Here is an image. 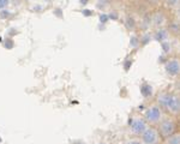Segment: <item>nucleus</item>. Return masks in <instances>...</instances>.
<instances>
[{
  "instance_id": "obj_14",
  "label": "nucleus",
  "mask_w": 180,
  "mask_h": 144,
  "mask_svg": "<svg viewBox=\"0 0 180 144\" xmlns=\"http://www.w3.org/2000/svg\"><path fill=\"white\" fill-rule=\"evenodd\" d=\"M5 47H6L7 49L13 48V41H12L11 39H6V41H5Z\"/></svg>"
},
{
  "instance_id": "obj_7",
  "label": "nucleus",
  "mask_w": 180,
  "mask_h": 144,
  "mask_svg": "<svg viewBox=\"0 0 180 144\" xmlns=\"http://www.w3.org/2000/svg\"><path fill=\"white\" fill-rule=\"evenodd\" d=\"M141 94H142L143 97H149V96H151V95H153V88H151V85L148 84V83L142 84V87H141Z\"/></svg>"
},
{
  "instance_id": "obj_1",
  "label": "nucleus",
  "mask_w": 180,
  "mask_h": 144,
  "mask_svg": "<svg viewBox=\"0 0 180 144\" xmlns=\"http://www.w3.org/2000/svg\"><path fill=\"white\" fill-rule=\"evenodd\" d=\"M158 130H160V133H161L162 137L168 138L175 132V124L170 119H165L160 124V129Z\"/></svg>"
},
{
  "instance_id": "obj_3",
  "label": "nucleus",
  "mask_w": 180,
  "mask_h": 144,
  "mask_svg": "<svg viewBox=\"0 0 180 144\" xmlns=\"http://www.w3.org/2000/svg\"><path fill=\"white\" fill-rule=\"evenodd\" d=\"M145 118L149 122H158L161 119V109L158 107H151L145 112Z\"/></svg>"
},
{
  "instance_id": "obj_11",
  "label": "nucleus",
  "mask_w": 180,
  "mask_h": 144,
  "mask_svg": "<svg viewBox=\"0 0 180 144\" xmlns=\"http://www.w3.org/2000/svg\"><path fill=\"white\" fill-rule=\"evenodd\" d=\"M162 22H163V16H162L161 13H156V14L154 16V24L158 25V24H161Z\"/></svg>"
},
{
  "instance_id": "obj_18",
  "label": "nucleus",
  "mask_w": 180,
  "mask_h": 144,
  "mask_svg": "<svg viewBox=\"0 0 180 144\" xmlns=\"http://www.w3.org/2000/svg\"><path fill=\"white\" fill-rule=\"evenodd\" d=\"M132 65V60H126L124 64V70L125 71H129L130 70V67Z\"/></svg>"
},
{
  "instance_id": "obj_5",
  "label": "nucleus",
  "mask_w": 180,
  "mask_h": 144,
  "mask_svg": "<svg viewBox=\"0 0 180 144\" xmlns=\"http://www.w3.org/2000/svg\"><path fill=\"white\" fill-rule=\"evenodd\" d=\"M166 71L170 76H177L179 73V63L177 60H170L166 64Z\"/></svg>"
},
{
  "instance_id": "obj_2",
  "label": "nucleus",
  "mask_w": 180,
  "mask_h": 144,
  "mask_svg": "<svg viewBox=\"0 0 180 144\" xmlns=\"http://www.w3.org/2000/svg\"><path fill=\"white\" fill-rule=\"evenodd\" d=\"M142 139L144 144H155L158 142V132L155 129L149 127L145 129L144 132L142 133Z\"/></svg>"
},
{
  "instance_id": "obj_15",
  "label": "nucleus",
  "mask_w": 180,
  "mask_h": 144,
  "mask_svg": "<svg viewBox=\"0 0 180 144\" xmlns=\"http://www.w3.org/2000/svg\"><path fill=\"white\" fill-rule=\"evenodd\" d=\"M100 22L102 24H106V23L108 22V14H104V13L100 14Z\"/></svg>"
},
{
  "instance_id": "obj_4",
  "label": "nucleus",
  "mask_w": 180,
  "mask_h": 144,
  "mask_svg": "<svg viewBox=\"0 0 180 144\" xmlns=\"http://www.w3.org/2000/svg\"><path fill=\"white\" fill-rule=\"evenodd\" d=\"M131 127H132V132L135 134H142L146 129V124L143 119H137L131 124Z\"/></svg>"
},
{
  "instance_id": "obj_20",
  "label": "nucleus",
  "mask_w": 180,
  "mask_h": 144,
  "mask_svg": "<svg viewBox=\"0 0 180 144\" xmlns=\"http://www.w3.org/2000/svg\"><path fill=\"white\" fill-rule=\"evenodd\" d=\"M149 41H150V36H149V35H145V36L143 37V40L141 41V43H142V44H146L148 42H149Z\"/></svg>"
},
{
  "instance_id": "obj_10",
  "label": "nucleus",
  "mask_w": 180,
  "mask_h": 144,
  "mask_svg": "<svg viewBox=\"0 0 180 144\" xmlns=\"http://www.w3.org/2000/svg\"><path fill=\"white\" fill-rule=\"evenodd\" d=\"M167 36H168V34H167L166 30H158V33H156V35H155V39L158 41H160V42H162L165 39H167Z\"/></svg>"
},
{
  "instance_id": "obj_23",
  "label": "nucleus",
  "mask_w": 180,
  "mask_h": 144,
  "mask_svg": "<svg viewBox=\"0 0 180 144\" xmlns=\"http://www.w3.org/2000/svg\"><path fill=\"white\" fill-rule=\"evenodd\" d=\"M54 13H56L58 17H61V13H63V12H61L60 9H56V10H54Z\"/></svg>"
},
{
  "instance_id": "obj_13",
  "label": "nucleus",
  "mask_w": 180,
  "mask_h": 144,
  "mask_svg": "<svg viewBox=\"0 0 180 144\" xmlns=\"http://www.w3.org/2000/svg\"><path fill=\"white\" fill-rule=\"evenodd\" d=\"M130 43L132 47H137L138 43H139V39L137 37V36H131V39H130Z\"/></svg>"
},
{
  "instance_id": "obj_16",
  "label": "nucleus",
  "mask_w": 180,
  "mask_h": 144,
  "mask_svg": "<svg viewBox=\"0 0 180 144\" xmlns=\"http://www.w3.org/2000/svg\"><path fill=\"white\" fill-rule=\"evenodd\" d=\"M161 47H162V49H163V52H165V53L169 52V48H170L169 43H167V42H162V43H161Z\"/></svg>"
},
{
  "instance_id": "obj_6",
  "label": "nucleus",
  "mask_w": 180,
  "mask_h": 144,
  "mask_svg": "<svg viewBox=\"0 0 180 144\" xmlns=\"http://www.w3.org/2000/svg\"><path fill=\"white\" fill-rule=\"evenodd\" d=\"M172 100H173V95H169V94H165V95H162V96L158 97L160 105H161L162 107H165V108H168Z\"/></svg>"
},
{
  "instance_id": "obj_25",
  "label": "nucleus",
  "mask_w": 180,
  "mask_h": 144,
  "mask_svg": "<svg viewBox=\"0 0 180 144\" xmlns=\"http://www.w3.org/2000/svg\"><path fill=\"white\" fill-rule=\"evenodd\" d=\"M127 144H141V143L137 142V141H132V142H130V143H127Z\"/></svg>"
},
{
  "instance_id": "obj_22",
  "label": "nucleus",
  "mask_w": 180,
  "mask_h": 144,
  "mask_svg": "<svg viewBox=\"0 0 180 144\" xmlns=\"http://www.w3.org/2000/svg\"><path fill=\"white\" fill-rule=\"evenodd\" d=\"M82 13H83L85 17H90V16L92 14V11H91V10H83Z\"/></svg>"
},
{
  "instance_id": "obj_12",
  "label": "nucleus",
  "mask_w": 180,
  "mask_h": 144,
  "mask_svg": "<svg viewBox=\"0 0 180 144\" xmlns=\"http://www.w3.org/2000/svg\"><path fill=\"white\" fill-rule=\"evenodd\" d=\"M167 144H179V136H170L168 137V141H167Z\"/></svg>"
},
{
  "instance_id": "obj_17",
  "label": "nucleus",
  "mask_w": 180,
  "mask_h": 144,
  "mask_svg": "<svg viewBox=\"0 0 180 144\" xmlns=\"http://www.w3.org/2000/svg\"><path fill=\"white\" fill-rule=\"evenodd\" d=\"M9 1L10 0H0V10H4L9 5Z\"/></svg>"
},
{
  "instance_id": "obj_9",
  "label": "nucleus",
  "mask_w": 180,
  "mask_h": 144,
  "mask_svg": "<svg viewBox=\"0 0 180 144\" xmlns=\"http://www.w3.org/2000/svg\"><path fill=\"white\" fill-rule=\"evenodd\" d=\"M125 24H126V28L127 29H130V30H132V29H135V27H136V21H135V18L133 17H127L126 18V21H125Z\"/></svg>"
},
{
  "instance_id": "obj_21",
  "label": "nucleus",
  "mask_w": 180,
  "mask_h": 144,
  "mask_svg": "<svg viewBox=\"0 0 180 144\" xmlns=\"http://www.w3.org/2000/svg\"><path fill=\"white\" fill-rule=\"evenodd\" d=\"M108 19H113V21H117V19H118V14H117L115 12H113V13H109V16H108Z\"/></svg>"
},
{
  "instance_id": "obj_19",
  "label": "nucleus",
  "mask_w": 180,
  "mask_h": 144,
  "mask_svg": "<svg viewBox=\"0 0 180 144\" xmlns=\"http://www.w3.org/2000/svg\"><path fill=\"white\" fill-rule=\"evenodd\" d=\"M9 14H10V12L6 11V10H2V11L0 12V17H1V18H7Z\"/></svg>"
},
{
  "instance_id": "obj_24",
  "label": "nucleus",
  "mask_w": 180,
  "mask_h": 144,
  "mask_svg": "<svg viewBox=\"0 0 180 144\" xmlns=\"http://www.w3.org/2000/svg\"><path fill=\"white\" fill-rule=\"evenodd\" d=\"M79 1H80L82 5H87L88 4V0H79Z\"/></svg>"
},
{
  "instance_id": "obj_26",
  "label": "nucleus",
  "mask_w": 180,
  "mask_h": 144,
  "mask_svg": "<svg viewBox=\"0 0 180 144\" xmlns=\"http://www.w3.org/2000/svg\"><path fill=\"white\" fill-rule=\"evenodd\" d=\"M0 143H1V138H0Z\"/></svg>"
},
{
  "instance_id": "obj_8",
  "label": "nucleus",
  "mask_w": 180,
  "mask_h": 144,
  "mask_svg": "<svg viewBox=\"0 0 180 144\" xmlns=\"http://www.w3.org/2000/svg\"><path fill=\"white\" fill-rule=\"evenodd\" d=\"M179 97H177V96H173V100L170 102V105H169L168 109L173 112V113H178L179 112Z\"/></svg>"
}]
</instances>
